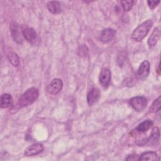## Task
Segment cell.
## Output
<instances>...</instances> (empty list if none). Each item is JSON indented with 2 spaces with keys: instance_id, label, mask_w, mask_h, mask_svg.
I'll return each instance as SVG.
<instances>
[{
  "instance_id": "cell-7",
  "label": "cell",
  "mask_w": 161,
  "mask_h": 161,
  "mask_svg": "<svg viewBox=\"0 0 161 161\" xmlns=\"http://www.w3.org/2000/svg\"><path fill=\"white\" fill-rule=\"evenodd\" d=\"M44 147L42 143H36L28 146L25 150V155L30 157L38 155L42 152Z\"/></svg>"
},
{
  "instance_id": "cell-4",
  "label": "cell",
  "mask_w": 161,
  "mask_h": 161,
  "mask_svg": "<svg viewBox=\"0 0 161 161\" xmlns=\"http://www.w3.org/2000/svg\"><path fill=\"white\" fill-rule=\"evenodd\" d=\"M63 82L60 79H53L47 87V91L51 94H57L60 92Z\"/></svg>"
},
{
  "instance_id": "cell-6",
  "label": "cell",
  "mask_w": 161,
  "mask_h": 161,
  "mask_svg": "<svg viewBox=\"0 0 161 161\" xmlns=\"http://www.w3.org/2000/svg\"><path fill=\"white\" fill-rule=\"evenodd\" d=\"M23 35L25 40L31 44H35L38 40V35L32 28H26L23 30Z\"/></svg>"
},
{
  "instance_id": "cell-9",
  "label": "cell",
  "mask_w": 161,
  "mask_h": 161,
  "mask_svg": "<svg viewBox=\"0 0 161 161\" xmlns=\"http://www.w3.org/2000/svg\"><path fill=\"white\" fill-rule=\"evenodd\" d=\"M100 97V91L97 87H92L87 93V101L89 105L92 106L96 103Z\"/></svg>"
},
{
  "instance_id": "cell-2",
  "label": "cell",
  "mask_w": 161,
  "mask_h": 161,
  "mask_svg": "<svg viewBox=\"0 0 161 161\" xmlns=\"http://www.w3.org/2000/svg\"><path fill=\"white\" fill-rule=\"evenodd\" d=\"M153 25V22L151 19H148L140 24L132 33L131 38L135 41H142L148 34Z\"/></svg>"
},
{
  "instance_id": "cell-15",
  "label": "cell",
  "mask_w": 161,
  "mask_h": 161,
  "mask_svg": "<svg viewBox=\"0 0 161 161\" xmlns=\"http://www.w3.org/2000/svg\"><path fill=\"white\" fill-rule=\"evenodd\" d=\"M157 154L155 152L148 151L143 153L138 158V160H157Z\"/></svg>"
},
{
  "instance_id": "cell-13",
  "label": "cell",
  "mask_w": 161,
  "mask_h": 161,
  "mask_svg": "<svg viewBox=\"0 0 161 161\" xmlns=\"http://www.w3.org/2000/svg\"><path fill=\"white\" fill-rule=\"evenodd\" d=\"M13 104L12 96L7 93L3 94L1 96L0 106L1 108H6L11 106Z\"/></svg>"
},
{
  "instance_id": "cell-3",
  "label": "cell",
  "mask_w": 161,
  "mask_h": 161,
  "mask_svg": "<svg viewBox=\"0 0 161 161\" xmlns=\"http://www.w3.org/2000/svg\"><path fill=\"white\" fill-rule=\"evenodd\" d=\"M131 106L136 111H142L147 104V100L144 96H135L132 97L130 101Z\"/></svg>"
},
{
  "instance_id": "cell-5",
  "label": "cell",
  "mask_w": 161,
  "mask_h": 161,
  "mask_svg": "<svg viewBox=\"0 0 161 161\" xmlns=\"http://www.w3.org/2000/svg\"><path fill=\"white\" fill-rule=\"evenodd\" d=\"M10 31L14 41L18 43H21L23 42L22 36H23V31H20V28L16 23L13 22L11 24Z\"/></svg>"
},
{
  "instance_id": "cell-1",
  "label": "cell",
  "mask_w": 161,
  "mask_h": 161,
  "mask_svg": "<svg viewBox=\"0 0 161 161\" xmlns=\"http://www.w3.org/2000/svg\"><path fill=\"white\" fill-rule=\"evenodd\" d=\"M39 91L35 87L28 89L19 98L18 106L19 108L25 107L33 103L38 97Z\"/></svg>"
},
{
  "instance_id": "cell-22",
  "label": "cell",
  "mask_w": 161,
  "mask_h": 161,
  "mask_svg": "<svg viewBox=\"0 0 161 161\" xmlns=\"http://www.w3.org/2000/svg\"><path fill=\"white\" fill-rule=\"evenodd\" d=\"M160 1H148L147 3H148V5L150 7V8L152 9H153L155 8H156L158 6V4L160 3Z\"/></svg>"
},
{
  "instance_id": "cell-14",
  "label": "cell",
  "mask_w": 161,
  "mask_h": 161,
  "mask_svg": "<svg viewBox=\"0 0 161 161\" xmlns=\"http://www.w3.org/2000/svg\"><path fill=\"white\" fill-rule=\"evenodd\" d=\"M160 35V31L158 28H155L148 40V44L150 46H154L158 42Z\"/></svg>"
},
{
  "instance_id": "cell-18",
  "label": "cell",
  "mask_w": 161,
  "mask_h": 161,
  "mask_svg": "<svg viewBox=\"0 0 161 161\" xmlns=\"http://www.w3.org/2000/svg\"><path fill=\"white\" fill-rule=\"evenodd\" d=\"M160 106H161V97L160 96H158V98L155 99V101L150 107L149 111L151 113H156L160 109Z\"/></svg>"
},
{
  "instance_id": "cell-16",
  "label": "cell",
  "mask_w": 161,
  "mask_h": 161,
  "mask_svg": "<svg viewBox=\"0 0 161 161\" xmlns=\"http://www.w3.org/2000/svg\"><path fill=\"white\" fill-rule=\"evenodd\" d=\"M152 125H153L152 121L150 119H147L143 121L141 123H140L137 126L136 130L139 132H142V133L145 132L148 129H150Z\"/></svg>"
},
{
  "instance_id": "cell-20",
  "label": "cell",
  "mask_w": 161,
  "mask_h": 161,
  "mask_svg": "<svg viewBox=\"0 0 161 161\" xmlns=\"http://www.w3.org/2000/svg\"><path fill=\"white\" fill-rule=\"evenodd\" d=\"M134 1H121V4L125 11H128L131 9L133 6Z\"/></svg>"
},
{
  "instance_id": "cell-23",
  "label": "cell",
  "mask_w": 161,
  "mask_h": 161,
  "mask_svg": "<svg viewBox=\"0 0 161 161\" xmlns=\"http://www.w3.org/2000/svg\"><path fill=\"white\" fill-rule=\"evenodd\" d=\"M125 159L127 160H138V158H136V155H135V154L129 155Z\"/></svg>"
},
{
  "instance_id": "cell-12",
  "label": "cell",
  "mask_w": 161,
  "mask_h": 161,
  "mask_svg": "<svg viewBox=\"0 0 161 161\" xmlns=\"http://www.w3.org/2000/svg\"><path fill=\"white\" fill-rule=\"evenodd\" d=\"M48 11L53 14H58L62 12V8L61 3L57 1H51L47 3Z\"/></svg>"
},
{
  "instance_id": "cell-8",
  "label": "cell",
  "mask_w": 161,
  "mask_h": 161,
  "mask_svg": "<svg viewBox=\"0 0 161 161\" xmlns=\"http://www.w3.org/2000/svg\"><path fill=\"white\" fill-rule=\"evenodd\" d=\"M99 80L100 84L103 87H108L111 80V71L108 68L105 67L101 70L99 74Z\"/></svg>"
},
{
  "instance_id": "cell-21",
  "label": "cell",
  "mask_w": 161,
  "mask_h": 161,
  "mask_svg": "<svg viewBox=\"0 0 161 161\" xmlns=\"http://www.w3.org/2000/svg\"><path fill=\"white\" fill-rule=\"evenodd\" d=\"M78 54L80 57H86L88 55V48L85 45H80L77 50Z\"/></svg>"
},
{
  "instance_id": "cell-10",
  "label": "cell",
  "mask_w": 161,
  "mask_h": 161,
  "mask_svg": "<svg viewBox=\"0 0 161 161\" xmlns=\"http://www.w3.org/2000/svg\"><path fill=\"white\" fill-rule=\"evenodd\" d=\"M116 34V31L113 28H106L102 30L100 34V40L103 43H108L112 40Z\"/></svg>"
},
{
  "instance_id": "cell-19",
  "label": "cell",
  "mask_w": 161,
  "mask_h": 161,
  "mask_svg": "<svg viewBox=\"0 0 161 161\" xmlns=\"http://www.w3.org/2000/svg\"><path fill=\"white\" fill-rule=\"evenodd\" d=\"M8 60L9 62L14 66V67H17L19 65V57L18 55L14 52H11L9 53L8 55Z\"/></svg>"
},
{
  "instance_id": "cell-11",
  "label": "cell",
  "mask_w": 161,
  "mask_h": 161,
  "mask_svg": "<svg viewBox=\"0 0 161 161\" xmlns=\"http://www.w3.org/2000/svg\"><path fill=\"white\" fill-rule=\"evenodd\" d=\"M150 65L148 60H144L140 65L138 70V75L140 79L146 78L150 72Z\"/></svg>"
},
{
  "instance_id": "cell-17",
  "label": "cell",
  "mask_w": 161,
  "mask_h": 161,
  "mask_svg": "<svg viewBox=\"0 0 161 161\" xmlns=\"http://www.w3.org/2000/svg\"><path fill=\"white\" fill-rule=\"evenodd\" d=\"M159 137H160L159 129L157 127H154L152 130V131L147 142H150L151 144H153V143H155L158 140Z\"/></svg>"
}]
</instances>
